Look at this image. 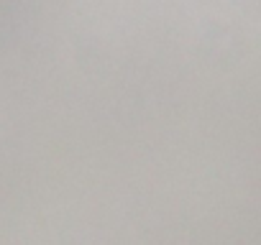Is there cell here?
Instances as JSON below:
<instances>
[{
	"label": "cell",
	"mask_w": 261,
	"mask_h": 245,
	"mask_svg": "<svg viewBox=\"0 0 261 245\" xmlns=\"http://www.w3.org/2000/svg\"><path fill=\"white\" fill-rule=\"evenodd\" d=\"M31 0H0V34H6L26 11Z\"/></svg>",
	"instance_id": "cell-1"
}]
</instances>
